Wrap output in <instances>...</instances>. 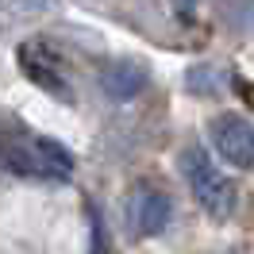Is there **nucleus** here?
<instances>
[{
	"label": "nucleus",
	"instance_id": "nucleus-6",
	"mask_svg": "<svg viewBox=\"0 0 254 254\" xmlns=\"http://www.w3.org/2000/svg\"><path fill=\"white\" fill-rule=\"evenodd\" d=\"M100 85L112 100H131L146 89V69L139 62H112L104 73H100Z\"/></svg>",
	"mask_w": 254,
	"mask_h": 254
},
{
	"label": "nucleus",
	"instance_id": "nucleus-4",
	"mask_svg": "<svg viewBox=\"0 0 254 254\" xmlns=\"http://www.w3.org/2000/svg\"><path fill=\"white\" fill-rule=\"evenodd\" d=\"M170 223V196L158 189H139L131 196V227L139 235H158Z\"/></svg>",
	"mask_w": 254,
	"mask_h": 254
},
{
	"label": "nucleus",
	"instance_id": "nucleus-3",
	"mask_svg": "<svg viewBox=\"0 0 254 254\" xmlns=\"http://www.w3.org/2000/svg\"><path fill=\"white\" fill-rule=\"evenodd\" d=\"M212 146L227 166L251 170L254 166V124L243 116H220L212 124Z\"/></svg>",
	"mask_w": 254,
	"mask_h": 254
},
{
	"label": "nucleus",
	"instance_id": "nucleus-1",
	"mask_svg": "<svg viewBox=\"0 0 254 254\" xmlns=\"http://www.w3.org/2000/svg\"><path fill=\"white\" fill-rule=\"evenodd\" d=\"M181 170H185V181H189L192 196H196V204L204 208L208 216H231V208H235V185L227 181V174H220V166H212L208 162L204 150H185L181 154Z\"/></svg>",
	"mask_w": 254,
	"mask_h": 254
},
{
	"label": "nucleus",
	"instance_id": "nucleus-2",
	"mask_svg": "<svg viewBox=\"0 0 254 254\" xmlns=\"http://www.w3.org/2000/svg\"><path fill=\"white\" fill-rule=\"evenodd\" d=\"M0 158L19 177H69L73 174L69 150L58 146L54 139H19V143L0 150Z\"/></svg>",
	"mask_w": 254,
	"mask_h": 254
},
{
	"label": "nucleus",
	"instance_id": "nucleus-5",
	"mask_svg": "<svg viewBox=\"0 0 254 254\" xmlns=\"http://www.w3.org/2000/svg\"><path fill=\"white\" fill-rule=\"evenodd\" d=\"M19 65H23V73H27V77H31L39 89H47V93H58L62 100H69V89H65V81H62V73H58L54 58H47L39 43H27V47H19Z\"/></svg>",
	"mask_w": 254,
	"mask_h": 254
},
{
	"label": "nucleus",
	"instance_id": "nucleus-7",
	"mask_svg": "<svg viewBox=\"0 0 254 254\" xmlns=\"http://www.w3.org/2000/svg\"><path fill=\"white\" fill-rule=\"evenodd\" d=\"M177 8H181V12H192V8H196V4H200V0H174Z\"/></svg>",
	"mask_w": 254,
	"mask_h": 254
}]
</instances>
